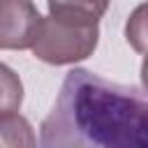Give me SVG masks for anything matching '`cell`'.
<instances>
[{
    "mask_svg": "<svg viewBox=\"0 0 148 148\" xmlns=\"http://www.w3.org/2000/svg\"><path fill=\"white\" fill-rule=\"evenodd\" d=\"M39 148H148V99L88 69L67 72Z\"/></svg>",
    "mask_w": 148,
    "mask_h": 148,
    "instance_id": "obj_1",
    "label": "cell"
},
{
    "mask_svg": "<svg viewBox=\"0 0 148 148\" xmlns=\"http://www.w3.org/2000/svg\"><path fill=\"white\" fill-rule=\"evenodd\" d=\"M99 39V25L95 18L72 14H49L44 18L32 53L49 65H72L86 60Z\"/></svg>",
    "mask_w": 148,
    "mask_h": 148,
    "instance_id": "obj_2",
    "label": "cell"
},
{
    "mask_svg": "<svg viewBox=\"0 0 148 148\" xmlns=\"http://www.w3.org/2000/svg\"><path fill=\"white\" fill-rule=\"evenodd\" d=\"M42 23L32 0H0V46L5 51L32 49Z\"/></svg>",
    "mask_w": 148,
    "mask_h": 148,
    "instance_id": "obj_3",
    "label": "cell"
},
{
    "mask_svg": "<svg viewBox=\"0 0 148 148\" xmlns=\"http://www.w3.org/2000/svg\"><path fill=\"white\" fill-rule=\"evenodd\" d=\"M0 141L2 148H35V132L23 116L7 113L0 118Z\"/></svg>",
    "mask_w": 148,
    "mask_h": 148,
    "instance_id": "obj_4",
    "label": "cell"
},
{
    "mask_svg": "<svg viewBox=\"0 0 148 148\" xmlns=\"http://www.w3.org/2000/svg\"><path fill=\"white\" fill-rule=\"evenodd\" d=\"M106 7L109 0H49V14H72L95 21H99Z\"/></svg>",
    "mask_w": 148,
    "mask_h": 148,
    "instance_id": "obj_5",
    "label": "cell"
},
{
    "mask_svg": "<svg viewBox=\"0 0 148 148\" xmlns=\"http://www.w3.org/2000/svg\"><path fill=\"white\" fill-rule=\"evenodd\" d=\"M125 37L136 53L148 56V2L139 5L130 14V18L125 23Z\"/></svg>",
    "mask_w": 148,
    "mask_h": 148,
    "instance_id": "obj_6",
    "label": "cell"
},
{
    "mask_svg": "<svg viewBox=\"0 0 148 148\" xmlns=\"http://www.w3.org/2000/svg\"><path fill=\"white\" fill-rule=\"evenodd\" d=\"M0 74H2L0 111H2V116H7V113L18 111V106H21V97H23V90H21V81L14 76V72H12L7 65L0 67Z\"/></svg>",
    "mask_w": 148,
    "mask_h": 148,
    "instance_id": "obj_7",
    "label": "cell"
},
{
    "mask_svg": "<svg viewBox=\"0 0 148 148\" xmlns=\"http://www.w3.org/2000/svg\"><path fill=\"white\" fill-rule=\"evenodd\" d=\"M141 81H143V88H146V92H148V56H146V60H143V65H141Z\"/></svg>",
    "mask_w": 148,
    "mask_h": 148,
    "instance_id": "obj_8",
    "label": "cell"
}]
</instances>
